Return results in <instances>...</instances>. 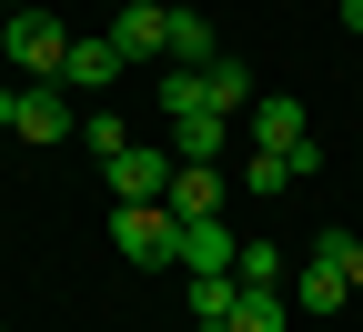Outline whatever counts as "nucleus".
Masks as SVG:
<instances>
[{
	"mask_svg": "<svg viewBox=\"0 0 363 332\" xmlns=\"http://www.w3.org/2000/svg\"><path fill=\"white\" fill-rule=\"evenodd\" d=\"M0 51H11L21 71H40V81H61V71H71V21L30 0V11H11V40H0Z\"/></svg>",
	"mask_w": 363,
	"mask_h": 332,
	"instance_id": "1",
	"label": "nucleus"
},
{
	"mask_svg": "<svg viewBox=\"0 0 363 332\" xmlns=\"http://www.w3.org/2000/svg\"><path fill=\"white\" fill-rule=\"evenodd\" d=\"M111 242L142 272H162V262H182V222H172V202H121L111 212Z\"/></svg>",
	"mask_w": 363,
	"mask_h": 332,
	"instance_id": "2",
	"label": "nucleus"
},
{
	"mask_svg": "<svg viewBox=\"0 0 363 332\" xmlns=\"http://www.w3.org/2000/svg\"><path fill=\"white\" fill-rule=\"evenodd\" d=\"M252 151H293L303 171H323V151H313V131H303V101H283V91L252 101Z\"/></svg>",
	"mask_w": 363,
	"mask_h": 332,
	"instance_id": "3",
	"label": "nucleus"
},
{
	"mask_svg": "<svg viewBox=\"0 0 363 332\" xmlns=\"http://www.w3.org/2000/svg\"><path fill=\"white\" fill-rule=\"evenodd\" d=\"M172 171H182L172 151H152V141H131V151L111 161V192H121V202H172Z\"/></svg>",
	"mask_w": 363,
	"mask_h": 332,
	"instance_id": "4",
	"label": "nucleus"
},
{
	"mask_svg": "<svg viewBox=\"0 0 363 332\" xmlns=\"http://www.w3.org/2000/svg\"><path fill=\"white\" fill-rule=\"evenodd\" d=\"M111 51H121V61H172V11L131 0V11L111 21Z\"/></svg>",
	"mask_w": 363,
	"mask_h": 332,
	"instance_id": "5",
	"label": "nucleus"
},
{
	"mask_svg": "<svg viewBox=\"0 0 363 332\" xmlns=\"http://www.w3.org/2000/svg\"><path fill=\"white\" fill-rule=\"evenodd\" d=\"M242 262V242H233V231H222V212L212 222H182V272H192V282H212V272H233Z\"/></svg>",
	"mask_w": 363,
	"mask_h": 332,
	"instance_id": "6",
	"label": "nucleus"
},
{
	"mask_svg": "<svg viewBox=\"0 0 363 332\" xmlns=\"http://www.w3.org/2000/svg\"><path fill=\"white\" fill-rule=\"evenodd\" d=\"M293 302H303V312H343V302H353V272H343L333 252H303V272H293Z\"/></svg>",
	"mask_w": 363,
	"mask_h": 332,
	"instance_id": "7",
	"label": "nucleus"
},
{
	"mask_svg": "<svg viewBox=\"0 0 363 332\" xmlns=\"http://www.w3.org/2000/svg\"><path fill=\"white\" fill-rule=\"evenodd\" d=\"M222 121H233V111H182L162 151H172V161H192V171H202V161H222Z\"/></svg>",
	"mask_w": 363,
	"mask_h": 332,
	"instance_id": "8",
	"label": "nucleus"
},
{
	"mask_svg": "<svg viewBox=\"0 0 363 332\" xmlns=\"http://www.w3.org/2000/svg\"><path fill=\"white\" fill-rule=\"evenodd\" d=\"M212 212H222V161H202V171L182 161L172 171V222H212Z\"/></svg>",
	"mask_w": 363,
	"mask_h": 332,
	"instance_id": "9",
	"label": "nucleus"
},
{
	"mask_svg": "<svg viewBox=\"0 0 363 332\" xmlns=\"http://www.w3.org/2000/svg\"><path fill=\"white\" fill-rule=\"evenodd\" d=\"M212 61H222L212 21H202V11H172V71H212Z\"/></svg>",
	"mask_w": 363,
	"mask_h": 332,
	"instance_id": "10",
	"label": "nucleus"
},
{
	"mask_svg": "<svg viewBox=\"0 0 363 332\" xmlns=\"http://www.w3.org/2000/svg\"><path fill=\"white\" fill-rule=\"evenodd\" d=\"M121 71H131V61L111 51V40H71V71H61V81H71V91H111Z\"/></svg>",
	"mask_w": 363,
	"mask_h": 332,
	"instance_id": "11",
	"label": "nucleus"
},
{
	"mask_svg": "<svg viewBox=\"0 0 363 332\" xmlns=\"http://www.w3.org/2000/svg\"><path fill=\"white\" fill-rule=\"evenodd\" d=\"M202 101H212V111H252V101H262V91H252V71H242L233 51H222V61L202 71Z\"/></svg>",
	"mask_w": 363,
	"mask_h": 332,
	"instance_id": "12",
	"label": "nucleus"
},
{
	"mask_svg": "<svg viewBox=\"0 0 363 332\" xmlns=\"http://www.w3.org/2000/svg\"><path fill=\"white\" fill-rule=\"evenodd\" d=\"M21 141H61L71 131V111H61V91H21V121H11Z\"/></svg>",
	"mask_w": 363,
	"mask_h": 332,
	"instance_id": "13",
	"label": "nucleus"
},
{
	"mask_svg": "<svg viewBox=\"0 0 363 332\" xmlns=\"http://www.w3.org/2000/svg\"><path fill=\"white\" fill-rule=\"evenodd\" d=\"M283 242H242V262H233V282H242V292H283Z\"/></svg>",
	"mask_w": 363,
	"mask_h": 332,
	"instance_id": "14",
	"label": "nucleus"
},
{
	"mask_svg": "<svg viewBox=\"0 0 363 332\" xmlns=\"http://www.w3.org/2000/svg\"><path fill=\"white\" fill-rule=\"evenodd\" d=\"M283 322H293V292H242L222 332H283Z\"/></svg>",
	"mask_w": 363,
	"mask_h": 332,
	"instance_id": "15",
	"label": "nucleus"
},
{
	"mask_svg": "<svg viewBox=\"0 0 363 332\" xmlns=\"http://www.w3.org/2000/svg\"><path fill=\"white\" fill-rule=\"evenodd\" d=\"M233 302H242V282H233V272L192 282V322H202V332H222V322H233Z\"/></svg>",
	"mask_w": 363,
	"mask_h": 332,
	"instance_id": "16",
	"label": "nucleus"
},
{
	"mask_svg": "<svg viewBox=\"0 0 363 332\" xmlns=\"http://www.w3.org/2000/svg\"><path fill=\"white\" fill-rule=\"evenodd\" d=\"M81 141H91L101 161H121V151H131V121H121V111H91V121H81Z\"/></svg>",
	"mask_w": 363,
	"mask_h": 332,
	"instance_id": "17",
	"label": "nucleus"
},
{
	"mask_svg": "<svg viewBox=\"0 0 363 332\" xmlns=\"http://www.w3.org/2000/svg\"><path fill=\"white\" fill-rule=\"evenodd\" d=\"M293 171H303L293 151H252V161H242V181H252V192H293Z\"/></svg>",
	"mask_w": 363,
	"mask_h": 332,
	"instance_id": "18",
	"label": "nucleus"
},
{
	"mask_svg": "<svg viewBox=\"0 0 363 332\" xmlns=\"http://www.w3.org/2000/svg\"><path fill=\"white\" fill-rule=\"evenodd\" d=\"M343 272H353V292H363V242H353V231H343Z\"/></svg>",
	"mask_w": 363,
	"mask_h": 332,
	"instance_id": "19",
	"label": "nucleus"
},
{
	"mask_svg": "<svg viewBox=\"0 0 363 332\" xmlns=\"http://www.w3.org/2000/svg\"><path fill=\"white\" fill-rule=\"evenodd\" d=\"M333 11H343V30H353V40H363V0H333Z\"/></svg>",
	"mask_w": 363,
	"mask_h": 332,
	"instance_id": "20",
	"label": "nucleus"
},
{
	"mask_svg": "<svg viewBox=\"0 0 363 332\" xmlns=\"http://www.w3.org/2000/svg\"><path fill=\"white\" fill-rule=\"evenodd\" d=\"M0 11H30V0H0Z\"/></svg>",
	"mask_w": 363,
	"mask_h": 332,
	"instance_id": "21",
	"label": "nucleus"
}]
</instances>
